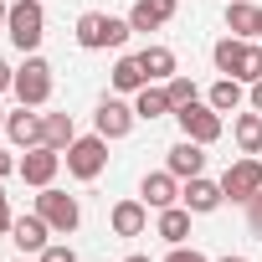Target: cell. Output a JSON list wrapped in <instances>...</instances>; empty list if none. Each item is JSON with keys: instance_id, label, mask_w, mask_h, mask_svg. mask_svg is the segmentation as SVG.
Here are the masks:
<instances>
[{"instance_id": "6da1fadb", "label": "cell", "mask_w": 262, "mask_h": 262, "mask_svg": "<svg viewBox=\"0 0 262 262\" xmlns=\"http://www.w3.org/2000/svg\"><path fill=\"white\" fill-rule=\"evenodd\" d=\"M211 57H216V72H226L236 82H257L262 77V47H247L242 36H221Z\"/></svg>"}, {"instance_id": "7a4b0ae2", "label": "cell", "mask_w": 262, "mask_h": 262, "mask_svg": "<svg viewBox=\"0 0 262 262\" xmlns=\"http://www.w3.org/2000/svg\"><path fill=\"white\" fill-rule=\"evenodd\" d=\"M6 31L21 52H36L41 36H47V11H41V0H16L11 16H6Z\"/></svg>"}, {"instance_id": "3957f363", "label": "cell", "mask_w": 262, "mask_h": 262, "mask_svg": "<svg viewBox=\"0 0 262 262\" xmlns=\"http://www.w3.org/2000/svg\"><path fill=\"white\" fill-rule=\"evenodd\" d=\"M128 21H118V16H103V11H88V16H77V41L88 47V52H103V47H123L128 41Z\"/></svg>"}, {"instance_id": "277c9868", "label": "cell", "mask_w": 262, "mask_h": 262, "mask_svg": "<svg viewBox=\"0 0 262 262\" xmlns=\"http://www.w3.org/2000/svg\"><path fill=\"white\" fill-rule=\"evenodd\" d=\"M221 195H226L231 206H247L252 195H262V160H257V155H242L236 165H226V175H221Z\"/></svg>"}, {"instance_id": "5b68a950", "label": "cell", "mask_w": 262, "mask_h": 262, "mask_svg": "<svg viewBox=\"0 0 262 262\" xmlns=\"http://www.w3.org/2000/svg\"><path fill=\"white\" fill-rule=\"evenodd\" d=\"M36 216L52 226V231H77V221H82V206L67 195V190H52V185H41V195H36Z\"/></svg>"}, {"instance_id": "8992f818", "label": "cell", "mask_w": 262, "mask_h": 262, "mask_svg": "<svg viewBox=\"0 0 262 262\" xmlns=\"http://www.w3.org/2000/svg\"><path fill=\"white\" fill-rule=\"evenodd\" d=\"M103 165H108V139L103 134H88V139H72L67 144V170L77 180H98Z\"/></svg>"}, {"instance_id": "52a82bcc", "label": "cell", "mask_w": 262, "mask_h": 262, "mask_svg": "<svg viewBox=\"0 0 262 262\" xmlns=\"http://www.w3.org/2000/svg\"><path fill=\"white\" fill-rule=\"evenodd\" d=\"M175 118H180V134L195 139V144H216V139H221V128H226L221 113H216L211 103H201V98H195L190 108H175Z\"/></svg>"}, {"instance_id": "ba28073f", "label": "cell", "mask_w": 262, "mask_h": 262, "mask_svg": "<svg viewBox=\"0 0 262 262\" xmlns=\"http://www.w3.org/2000/svg\"><path fill=\"white\" fill-rule=\"evenodd\" d=\"M16 98H21L26 108H41V103L52 98V67H47L41 57H26V67L16 72Z\"/></svg>"}, {"instance_id": "9c48e42d", "label": "cell", "mask_w": 262, "mask_h": 262, "mask_svg": "<svg viewBox=\"0 0 262 262\" xmlns=\"http://www.w3.org/2000/svg\"><path fill=\"white\" fill-rule=\"evenodd\" d=\"M57 170H62V149L36 144V149H26V155H21V170H16V175H21L26 185H36V190H41V185H52V180H57Z\"/></svg>"}, {"instance_id": "30bf717a", "label": "cell", "mask_w": 262, "mask_h": 262, "mask_svg": "<svg viewBox=\"0 0 262 262\" xmlns=\"http://www.w3.org/2000/svg\"><path fill=\"white\" fill-rule=\"evenodd\" d=\"M6 134H11V144L36 149V144H41V134H47V118H41V113H31V108L21 103V113H6Z\"/></svg>"}, {"instance_id": "8fae6325", "label": "cell", "mask_w": 262, "mask_h": 262, "mask_svg": "<svg viewBox=\"0 0 262 262\" xmlns=\"http://www.w3.org/2000/svg\"><path fill=\"white\" fill-rule=\"evenodd\" d=\"M134 118H139V113L128 108V103L103 98V103H98V134H103V139H123L128 128H134Z\"/></svg>"}, {"instance_id": "7c38bea8", "label": "cell", "mask_w": 262, "mask_h": 262, "mask_svg": "<svg viewBox=\"0 0 262 262\" xmlns=\"http://www.w3.org/2000/svg\"><path fill=\"white\" fill-rule=\"evenodd\" d=\"M165 170H170L175 180H195V175L206 170V144H195V139H180V144L170 149Z\"/></svg>"}, {"instance_id": "4fadbf2b", "label": "cell", "mask_w": 262, "mask_h": 262, "mask_svg": "<svg viewBox=\"0 0 262 262\" xmlns=\"http://www.w3.org/2000/svg\"><path fill=\"white\" fill-rule=\"evenodd\" d=\"M180 201L195 211V216H206V211H216L226 195H221V180H206V175H195V180H185V190H180Z\"/></svg>"}, {"instance_id": "5bb4252c", "label": "cell", "mask_w": 262, "mask_h": 262, "mask_svg": "<svg viewBox=\"0 0 262 262\" xmlns=\"http://www.w3.org/2000/svg\"><path fill=\"white\" fill-rule=\"evenodd\" d=\"M108 221H113V236H144V226H149V206H144V201H118Z\"/></svg>"}, {"instance_id": "9a60e30c", "label": "cell", "mask_w": 262, "mask_h": 262, "mask_svg": "<svg viewBox=\"0 0 262 262\" xmlns=\"http://www.w3.org/2000/svg\"><path fill=\"white\" fill-rule=\"evenodd\" d=\"M170 16H175V0H134L128 26H134V31H160Z\"/></svg>"}, {"instance_id": "2e32d148", "label": "cell", "mask_w": 262, "mask_h": 262, "mask_svg": "<svg viewBox=\"0 0 262 262\" xmlns=\"http://www.w3.org/2000/svg\"><path fill=\"white\" fill-rule=\"evenodd\" d=\"M144 206H155V211H165V206H175L180 201V185H175V175L170 170H155V175H144Z\"/></svg>"}, {"instance_id": "e0dca14e", "label": "cell", "mask_w": 262, "mask_h": 262, "mask_svg": "<svg viewBox=\"0 0 262 262\" xmlns=\"http://www.w3.org/2000/svg\"><path fill=\"white\" fill-rule=\"evenodd\" d=\"M47 236H52V226H47L41 216H16V226H11V242H16L21 252H41Z\"/></svg>"}, {"instance_id": "ac0fdd59", "label": "cell", "mask_w": 262, "mask_h": 262, "mask_svg": "<svg viewBox=\"0 0 262 262\" xmlns=\"http://www.w3.org/2000/svg\"><path fill=\"white\" fill-rule=\"evenodd\" d=\"M190 216H195L190 206H165V211H160V236H165L170 247H180V242L190 236Z\"/></svg>"}, {"instance_id": "d6986e66", "label": "cell", "mask_w": 262, "mask_h": 262, "mask_svg": "<svg viewBox=\"0 0 262 262\" xmlns=\"http://www.w3.org/2000/svg\"><path fill=\"white\" fill-rule=\"evenodd\" d=\"M231 134H236V149L242 155H262V113H236Z\"/></svg>"}, {"instance_id": "ffe728a7", "label": "cell", "mask_w": 262, "mask_h": 262, "mask_svg": "<svg viewBox=\"0 0 262 262\" xmlns=\"http://www.w3.org/2000/svg\"><path fill=\"white\" fill-rule=\"evenodd\" d=\"M113 88H118V93H139V88H149L144 62H139V57H118V67H113Z\"/></svg>"}, {"instance_id": "44dd1931", "label": "cell", "mask_w": 262, "mask_h": 262, "mask_svg": "<svg viewBox=\"0 0 262 262\" xmlns=\"http://www.w3.org/2000/svg\"><path fill=\"white\" fill-rule=\"evenodd\" d=\"M139 62H144L149 82H170V77H175V52H170V47H144Z\"/></svg>"}, {"instance_id": "7402d4cb", "label": "cell", "mask_w": 262, "mask_h": 262, "mask_svg": "<svg viewBox=\"0 0 262 262\" xmlns=\"http://www.w3.org/2000/svg\"><path fill=\"white\" fill-rule=\"evenodd\" d=\"M134 113L155 123V118H165V113H175V108H170V93H165V88H139V93H134Z\"/></svg>"}, {"instance_id": "603a6c76", "label": "cell", "mask_w": 262, "mask_h": 262, "mask_svg": "<svg viewBox=\"0 0 262 262\" xmlns=\"http://www.w3.org/2000/svg\"><path fill=\"white\" fill-rule=\"evenodd\" d=\"M226 31L231 36H257V6H247V0H231V6H226Z\"/></svg>"}, {"instance_id": "cb8c5ba5", "label": "cell", "mask_w": 262, "mask_h": 262, "mask_svg": "<svg viewBox=\"0 0 262 262\" xmlns=\"http://www.w3.org/2000/svg\"><path fill=\"white\" fill-rule=\"evenodd\" d=\"M77 139V123H72V113H47V134H41V144H52V149H67Z\"/></svg>"}, {"instance_id": "d4e9b609", "label": "cell", "mask_w": 262, "mask_h": 262, "mask_svg": "<svg viewBox=\"0 0 262 262\" xmlns=\"http://www.w3.org/2000/svg\"><path fill=\"white\" fill-rule=\"evenodd\" d=\"M236 103H242V82H236V77H221V82L211 88V108H216V113H236Z\"/></svg>"}, {"instance_id": "484cf974", "label": "cell", "mask_w": 262, "mask_h": 262, "mask_svg": "<svg viewBox=\"0 0 262 262\" xmlns=\"http://www.w3.org/2000/svg\"><path fill=\"white\" fill-rule=\"evenodd\" d=\"M165 93H170V108H190V103H195V82H190V77H170Z\"/></svg>"}, {"instance_id": "4316f807", "label": "cell", "mask_w": 262, "mask_h": 262, "mask_svg": "<svg viewBox=\"0 0 262 262\" xmlns=\"http://www.w3.org/2000/svg\"><path fill=\"white\" fill-rule=\"evenodd\" d=\"M41 262H77L72 247H41Z\"/></svg>"}, {"instance_id": "83f0119b", "label": "cell", "mask_w": 262, "mask_h": 262, "mask_svg": "<svg viewBox=\"0 0 262 262\" xmlns=\"http://www.w3.org/2000/svg\"><path fill=\"white\" fill-rule=\"evenodd\" d=\"M165 262H206V257H201L195 247H185V242H180V247H170V257H165Z\"/></svg>"}, {"instance_id": "f1b7e54d", "label": "cell", "mask_w": 262, "mask_h": 262, "mask_svg": "<svg viewBox=\"0 0 262 262\" xmlns=\"http://www.w3.org/2000/svg\"><path fill=\"white\" fill-rule=\"evenodd\" d=\"M247 221H252V231L262 236V195H252V201H247Z\"/></svg>"}, {"instance_id": "f546056e", "label": "cell", "mask_w": 262, "mask_h": 262, "mask_svg": "<svg viewBox=\"0 0 262 262\" xmlns=\"http://www.w3.org/2000/svg\"><path fill=\"white\" fill-rule=\"evenodd\" d=\"M16 226V216H11V201H6V190H0V231H11Z\"/></svg>"}, {"instance_id": "4dcf8cb0", "label": "cell", "mask_w": 262, "mask_h": 262, "mask_svg": "<svg viewBox=\"0 0 262 262\" xmlns=\"http://www.w3.org/2000/svg\"><path fill=\"white\" fill-rule=\"evenodd\" d=\"M11 170H21V160H11V149H0V180H6Z\"/></svg>"}, {"instance_id": "1f68e13d", "label": "cell", "mask_w": 262, "mask_h": 262, "mask_svg": "<svg viewBox=\"0 0 262 262\" xmlns=\"http://www.w3.org/2000/svg\"><path fill=\"white\" fill-rule=\"evenodd\" d=\"M6 88H16V67H11V62H0V93H6Z\"/></svg>"}, {"instance_id": "d6a6232c", "label": "cell", "mask_w": 262, "mask_h": 262, "mask_svg": "<svg viewBox=\"0 0 262 262\" xmlns=\"http://www.w3.org/2000/svg\"><path fill=\"white\" fill-rule=\"evenodd\" d=\"M252 108H257V113H262V77H257V82H252Z\"/></svg>"}, {"instance_id": "836d02e7", "label": "cell", "mask_w": 262, "mask_h": 262, "mask_svg": "<svg viewBox=\"0 0 262 262\" xmlns=\"http://www.w3.org/2000/svg\"><path fill=\"white\" fill-rule=\"evenodd\" d=\"M6 16H11V6H6V0H0V26H6Z\"/></svg>"}, {"instance_id": "e575fe53", "label": "cell", "mask_w": 262, "mask_h": 262, "mask_svg": "<svg viewBox=\"0 0 262 262\" xmlns=\"http://www.w3.org/2000/svg\"><path fill=\"white\" fill-rule=\"evenodd\" d=\"M123 262H149V257H139V252H134V257H123Z\"/></svg>"}, {"instance_id": "d590c367", "label": "cell", "mask_w": 262, "mask_h": 262, "mask_svg": "<svg viewBox=\"0 0 262 262\" xmlns=\"http://www.w3.org/2000/svg\"><path fill=\"white\" fill-rule=\"evenodd\" d=\"M257 36H262V11H257Z\"/></svg>"}, {"instance_id": "8d00e7d4", "label": "cell", "mask_w": 262, "mask_h": 262, "mask_svg": "<svg viewBox=\"0 0 262 262\" xmlns=\"http://www.w3.org/2000/svg\"><path fill=\"white\" fill-rule=\"evenodd\" d=\"M221 262H247V257H221Z\"/></svg>"}, {"instance_id": "74e56055", "label": "cell", "mask_w": 262, "mask_h": 262, "mask_svg": "<svg viewBox=\"0 0 262 262\" xmlns=\"http://www.w3.org/2000/svg\"><path fill=\"white\" fill-rule=\"evenodd\" d=\"M0 128H6V113H0Z\"/></svg>"}, {"instance_id": "f35d334b", "label": "cell", "mask_w": 262, "mask_h": 262, "mask_svg": "<svg viewBox=\"0 0 262 262\" xmlns=\"http://www.w3.org/2000/svg\"><path fill=\"white\" fill-rule=\"evenodd\" d=\"M21 262H26V257H21Z\"/></svg>"}]
</instances>
